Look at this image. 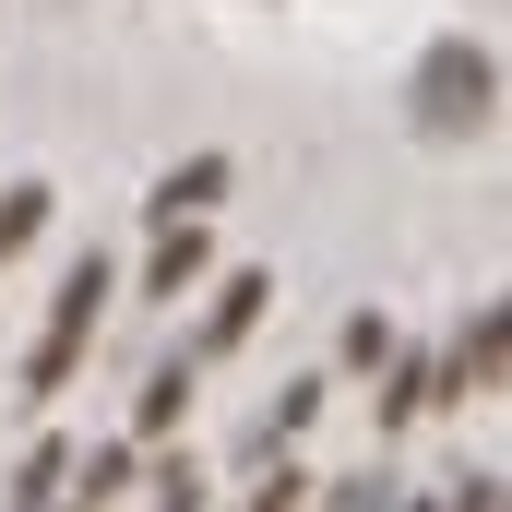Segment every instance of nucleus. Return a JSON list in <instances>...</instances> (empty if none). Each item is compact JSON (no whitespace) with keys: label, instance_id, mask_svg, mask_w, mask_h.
Here are the masks:
<instances>
[{"label":"nucleus","instance_id":"1","mask_svg":"<svg viewBox=\"0 0 512 512\" xmlns=\"http://www.w3.org/2000/svg\"><path fill=\"white\" fill-rule=\"evenodd\" d=\"M489 96H501L489 48H477V36H441V48L417 60V84H405V120L429 131V143H453V131H477V120H489Z\"/></svg>","mask_w":512,"mask_h":512},{"label":"nucleus","instance_id":"2","mask_svg":"<svg viewBox=\"0 0 512 512\" xmlns=\"http://www.w3.org/2000/svg\"><path fill=\"white\" fill-rule=\"evenodd\" d=\"M108 286H120V274H108V251H84L72 274H60V298H48V322H36V358H24V393H36V405H48V393L84 370V346H96V310H108Z\"/></svg>","mask_w":512,"mask_h":512},{"label":"nucleus","instance_id":"3","mask_svg":"<svg viewBox=\"0 0 512 512\" xmlns=\"http://www.w3.org/2000/svg\"><path fill=\"white\" fill-rule=\"evenodd\" d=\"M429 405H465V393H453V346H393L382 358V429L429 417Z\"/></svg>","mask_w":512,"mask_h":512},{"label":"nucleus","instance_id":"4","mask_svg":"<svg viewBox=\"0 0 512 512\" xmlns=\"http://www.w3.org/2000/svg\"><path fill=\"white\" fill-rule=\"evenodd\" d=\"M274 310V274L239 262V274H215V310H203V334H191V358H227V346H251V322Z\"/></svg>","mask_w":512,"mask_h":512},{"label":"nucleus","instance_id":"5","mask_svg":"<svg viewBox=\"0 0 512 512\" xmlns=\"http://www.w3.org/2000/svg\"><path fill=\"white\" fill-rule=\"evenodd\" d=\"M227 203V155H179L155 191H143V227H191V215H215Z\"/></svg>","mask_w":512,"mask_h":512},{"label":"nucleus","instance_id":"6","mask_svg":"<svg viewBox=\"0 0 512 512\" xmlns=\"http://www.w3.org/2000/svg\"><path fill=\"white\" fill-rule=\"evenodd\" d=\"M501 382H512V298H489L453 346V393H501Z\"/></svg>","mask_w":512,"mask_h":512},{"label":"nucleus","instance_id":"7","mask_svg":"<svg viewBox=\"0 0 512 512\" xmlns=\"http://www.w3.org/2000/svg\"><path fill=\"white\" fill-rule=\"evenodd\" d=\"M191 286H215V239H203V215H191V227H155V262H143V298H191Z\"/></svg>","mask_w":512,"mask_h":512},{"label":"nucleus","instance_id":"8","mask_svg":"<svg viewBox=\"0 0 512 512\" xmlns=\"http://www.w3.org/2000/svg\"><path fill=\"white\" fill-rule=\"evenodd\" d=\"M191 417V358H167V370H143V393H131V441H167Z\"/></svg>","mask_w":512,"mask_h":512},{"label":"nucleus","instance_id":"9","mask_svg":"<svg viewBox=\"0 0 512 512\" xmlns=\"http://www.w3.org/2000/svg\"><path fill=\"white\" fill-rule=\"evenodd\" d=\"M131 477H143V465H131V441H108V453H84V465H72V501H84V512H108Z\"/></svg>","mask_w":512,"mask_h":512},{"label":"nucleus","instance_id":"10","mask_svg":"<svg viewBox=\"0 0 512 512\" xmlns=\"http://www.w3.org/2000/svg\"><path fill=\"white\" fill-rule=\"evenodd\" d=\"M36 227H48V179L0 191V262H12V251H36Z\"/></svg>","mask_w":512,"mask_h":512},{"label":"nucleus","instance_id":"11","mask_svg":"<svg viewBox=\"0 0 512 512\" xmlns=\"http://www.w3.org/2000/svg\"><path fill=\"white\" fill-rule=\"evenodd\" d=\"M310 417H322V382H286L274 405H262V453H286V441H298Z\"/></svg>","mask_w":512,"mask_h":512},{"label":"nucleus","instance_id":"12","mask_svg":"<svg viewBox=\"0 0 512 512\" xmlns=\"http://www.w3.org/2000/svg\"><path fill=\"white\" fill-rule=\"evenodd\" d=\"M382 358H393V322H382V310H358V322H346V370H382Z\"/></svg>","mask_w":512,"mask_h":512},{"label":"nucleus","instance_id":"13","mask_svg":"<svg viewBox=\"0 0 512 512\" xmlns=\"http://www.w3.org/2000/svg\"><path fill=\"white\" fill-rule=\"evenodd\" d=\"M155 512H203V477H191V453H167V465H155Z\"/></svg>","mask_w":512,"mask_h":512},{"label":"nucleus","instance_id":"14","mask_svg":"<svg viewBox=\"0 0 512 512\" xmlns=\"http://www.w3.org/2000/svg\"><path fill=\"white\" fill-rule=\"evenodd\" d=\"M251 512H298V465H274V477L251 489Z\"/></svg>","mask_w":512,"mask_h":512},{"label":"nucleus","instance_id":"15","mask_svg":"<svg viewBox=\"0 0 512 512\" xmlns=\"http://www.w3.org/2000/svg\"><path fill=\"white\" fill-rule=\"evenodd\" d=\"M60 512H84V501H60Z\"/></svg>","mask_w":512,"mask_h":512}]
</instances>
